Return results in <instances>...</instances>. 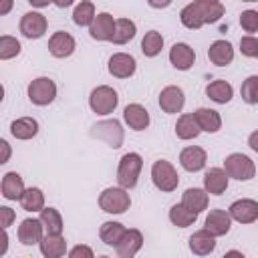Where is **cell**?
Instances as JSON below:
<instances>
[{
	"mask_svg": "<svg viewBox=\"0 0 258 258\" xmlns=\"http://www.w3.org/2000/svg\"><path fill=\"white\" fill-rule=\"evenodd\" d=\"M224 16V4L218 0H194L179 12V20L185 28L198 30L204 24H214Z\"/></svg>",
	"mask_w": 258,
	"mask_h": 258,
	"instance_id": "1",
	"label": "cell"
},
{
	"mask_svg": "<svg viewBox=\"0 0 258 258\" xmlns=\"http://www.w3.org/2000/svg\"><path fill=\"white\" fill-rule=\"evenodd\" d=\"M141 167H143V157L135 151H129L125 153L121 159H119V167H117V181H119V187L123 189H133L137 185V179H139V173H141Z\"/></svg>",
	"mask_w": 258,
	"mask_h": 258,
	"instance_id": "2",
	"label": "cell"
},
{
	"mask_svg": "<svg viewBox=\"0 0 258 258\" xmlns=\"http://www.w3.org/2000/svg\"><path fill=\"white\" fill-rule=\"evenodd\" d=\"M151 181L153 185L163 191V194H169V191H175L177 185H179V175L175 171V167L167 161V159H157L153 161L151 165Z\"/></svg>",
	"mask_w": 258,
	"mask_h": 258,
	"instance_id": "3",
	"label": "cell"
},
{
	"mask_svg": "<svg viewBox=\"0 0 258 258\" xmlns=\"http://www.w3.org/2000/svg\"><path fill=\"white\" fill-rule=\"evenodd\" d=\"M117 105H119V95L109 85H99L89 95V107L97 115H109L117 109Z\"/></svg>",
	"mask_w": 258,
	"mask_h": 258,
	"instance_id": "4",
	"label": "cell"
},
{
	"mask_svg": "<svg viewBox=\"0 0 258 258\" xmlns=\"http://www.w3.org/2000/svg\"><path fill=\"white\" fill-rule=\"evenodd\" d=\"M224 171L232 179L248 181V179H252L256 175V163L244 153H230L224 159Z\"/></svg>",
	"mask_w": 258,
	"mask_h": 258,
	"instance_id": "5",
	"label": "cell"
},
{
	"mask_svg": "<svg viewBox=\"0 0 258 258\" xmlns=\"http://www.w3.org/2000/svg\"><path fill=\"white\" fill-rule=\"evenodd\" d=\"M131 206V198L123 187H107L99 196V208L107 214H125Z\"/></svg>",
	"mask_w": 258,
	"mask_h": 258,
	"instance_id": "6",
	"label": "cell"
},
{
	"mask_svg": "<svg viewBox=\"0 0 258 258\" xmlns=\"http://www.w3.org/2000/svg\"><path fill=\"white\" fill-rule=\"evenodd\" d=\"M56 97V83L50 77H36L28 83V99L32 105H50Z\"/></svg>",
	"mask_w": 258,
	"mask_h": 258,
	"instance_id": "7",
	"label": "cell"
},
{
	"mask_svg": "<svg viewBox=\"0 0 258 258\" xmlns=\"http://www.w3.org/2000/svg\"><path fill=\"white\" fill-rule=\"evenodd\" d=\"M91 135L97 139H103L113 149H119L123 145V139H125V131L117 119H105V121L95 123L91 127Z\"/></svg>",
	"mask_w": 258,
	"mask_h": 258,
	"instance_id": "8",
	"label": "cell"
},
{
	"mask_svg": "<svg viewBox=\"0 0 258 258\" xmlns=\"http://www.w3.org/2000/svg\"><path fill=\"white\" fill-rule=\"evenodd\" d=\"M18 28H20V34L24 38H30V40L32 38H40V36H44L46 28H48V20H46V16L42 12L32 10V12L22 14Z\"/></svg>",
	"mask_w": 258,
	"mask_h": 258,
	"instance_id": "9",
	"label": "cell"
},
{
	"mask_svg": "<svg viewBox=\"0 0 258 258\" xmlns=\"http://www.w3.org/2000/svg\"><path fill=\"white\" fill-rule=\"evenodd\" d=\"M232 228V218L226 210H220V208H214L208 212L206 216V222H204V230L214 236V238H220V236H226Z\"/></svg>",
	"mask_w": 258,
	"mask_h": 258,
	"instance_id": "10",
	"label": "cell"
},
{
	"mask_svg": "<svg viewBox=\"0 0 258 258\" xmlns=\"http://www.w3.org/2000/svg\"><path fill=\"white\" fill-rule=\"evenodd\" d=\"M228 214L232 220L240 222V224H252L258 220V202L252 198H242L230 204Z\"/></svg>",
	"mask_w": 258,
	"mask_h": 258,
	"instance_id": "11",
	"label": "cell"
},
{
	"mask_svg": "<svg viewBox=\"0 0 258 258\" xmlns=\"http://www.w3.org/2000/svg\"><path fill=\"white\" fill-rule=\"evenodd\" d=\"M183 105H185V95H183L181 87L169 85V87L161 89V93H159V107H161L163 113H167V115L181 113Z\"/></svg>",
	"mask_w": 258,
	"mask_h": 258,
	"instance_id": "12",
	"label": "cell"
},
{
	"mask_svg": "<svg viewBox=\"0 0 258 258\" xmlns=\"http://www.w3.org/2000/svg\"><path fill=\"white\" fill-rule=\"evenodd\" d=\"M115 24L117 18H113V14L109 12H99L93 20V24L89 26V34L93 40H111L115 34Z\"/></svg>",
	"mask_w": 258,
	"mask_h": 258,
	"instance_id": "13",
	"label": "cell"
},
{
	"mask_svg": "<svg viewBox=\"0 0 258 258\" xmlns=\"http://www.w3.org/2000/svg\"><path fill=\"white\" fill-rule=\"evenodd\" d=\"M42 232H44V226H42L40 220H36V218H26V220L20 222L16 236H18V242H20V244H24V246H34V244H40V242H42V238H44Z\"/></svg>",
	"mask_w": 258,
	"mask_h": 258,
	"instance_id": "14",
	"label": "cell"
},
{
	"mask_svg": "<svg viewBox=\"0 0 258 258\" xmlns=\"http://www.w3.org/2000/svg\"><path fill=\"white\" fill-rule=\"evenodd\" d=\"M77 44H75V38L64 32V30H58L54 32L50 38H48V52L54 56V58H67L75 52Z\"/></svg>",
	"mask_w": 258,
	"mask_h": 258,
	"instance_id": "15",
	"label": "cell"
},
{
	"mask_svg": "<svg viewBox=\"0 0 258 258\" xmlns=\"http://www.w3.org/2000/svg\"><path fill=\"white\" fill-rule=\"evenodd\" d=\"M135 69H137V62L131 54L127 52H115L111 58H109V73L117 79H129L135 75Z\"/></svg>",
	"mask_w": 258,
	"mask_h": 258,
	"instance_id": "16",
	"label": "cell"
},
{
	"mask_svg": "<svg viewBox=\"0 0 258 258\" xmlns=\"http://www.w3.org/2000/svg\"><path fill=\"white\" fill-rule=\"evenodd\" d=\"M169 62L177 69V71H189L196 62V52L189 44L185 42H175L169 48Z\"/></svg>",
	"mask_w": 258,
	"mask_h": 258,
	"instance_id": "17",
	"label": "cell"
},
{
	"mask_svg": "<svg viewBox=\"0 0 258 258\" xmlns=\"http://www.w3.org/2000/svg\"><path fill=\"white\" fill-rule=\"evenodd\" d=\"M206 161H208V155H206V151H204L202 147H198V145H189V147L181 149V153H179V163H181V167H183L185 171H191V173L202 171V169L206 167Z\"/></svg>",
	"mask_w": 258,
	"mask_h": 258,
	"instance_id": "18",
	"label": "cell"
},
{
	"mask_svg": "<svg viewBox=\"0 0 258 258\" xmlns=\"http://www.w3.org/2000/svg\"><path fill=\"white\" fill-rule=\"evenodd\" d=\"M143 246V234L135 228H129L123 236V240L115 246L117 250V258H135V254L141 250Z\"/></svg>",
	"mask_w": 258,
	"mask_h": 258,
	"instance_id": "19",
	"label": "cell"
},
{
	"mask_svg": "<svg viewBox=\"0 0 258 258\" xmlns=\"http://www.w3.org/2000/svg\"><path fill=\"white\" fill-rule=\"evenodd\" d=\"M123 119L129 125V129H133V131H143L149 127V113L139 103H129L123 109Z\"/></svg>",
	"mask_w": 258,
	"mask_h": 258,
	"instance_id": "20",
	"label": "cell"
},
{
	"mask_svg": "<svg viewBox=\"0 0 258 258\" xmlns=\"http://www.w3.org/2000/svg\"><path fill=\"white\" fill-rule=\"evenodd\" d=\"M228 179L224 167H210L204 173V189L212 196H222L228 189Z\"/></svg>",
	"mask_w": 258,
	"mask_h": 258,
	"instance_id": "21",
	"label": "cell"
},
{
	"mask_svg": "<svg viewBox=\"0 0 258 258\" xmlns=\"http://www.w3.org/2000/svg\"><path fill=\"white\" fill-rule=\"evenodd\" d=\"M208 58L216 67H228L234 60V46L228 40H214L208 48Z\"/></svg>",
	"mask_w": 258,
	"mask_h": 258,
	"instance_id": "22",
	"label": "cell"
},
{
	"mask_svg": "<svg viewBox=\"0 0 258 258\" xmlns=\"http://www.w3.org/2000/svg\"><path fill=\"white\" fill-rule=\"evenodd\" d=\"M0 191H2V196L6 198V200H22V196H24V191H26V187H24V181H22V177L16 173V171H8V173H4V177H2V183H0Z\"/></svg>",
	"mask_w": 258,
	"mask_h": 258,
	"instance_id": "23",
	"label": "cell"
},
{
	"mask_svg": "<svg viewBox=\"0 0 258 258\" xmlns=\"http://www.w3.org/2000/svg\"><path fill=\"white\" fill-rule=\"evenodd\" d=\"M206 95H208V99H212L214 103L226 105V103H230L232 97H234V87H232L228 81H224V79H216V81H212V83L206 85Z\"/></svg>",
	"mask_w": 258,
	"mask_h": 258,
	"instance_id": "24",
	"label": "cell"
},
{
	"mask_svg": "<svg viewBox=\"0 0 258 258\" xmlns=\"http://www.w3.org/2000/svg\"><path fill=\"white\" fill-rule=\"evenodd\" d=\"M189 250L196 256H210L216 250V238L210 236L206 230H198L189 236Z\"/></svg>",
	"mask_w": 258,
	"mask_h": 258,
	"instance_id": "25",
	"label": "cell"
},
{
	"mask_svg": "<svg viewBox=\"0 0 258 258\" xmlns=\"http://www.w3.org/2000/svg\"><path fill=\"white\" fill-rule=\"evenodd\" d=\"M194 117H196L200 129L206 131V133H216V131L222 129V117H220V113L214 111V109L200 107V109L194 111Z\"/></svg>",
	"mask_w": 258,
	"mask_h": 258,
	"instance_id": "26",
	"label": "cell"
},
{
	"mask_svg": "<svg viewBox=\"0 0 258 258\" xmlns=\"http://www.w3.org/2000/svg\"><path fill=\"white\" fill-rule=\"evenodd\" d=\"M10 133H12V137H16L20 141L32 139L38 133V121L32 117H20L10 123Z\"/></svg>",
	"mask_w": 258,
	"mask_h": 258,
	"instance_id": "27",
	"label": "cell"
},
{
	"mask_svg": "<svg viewBox=\"0 0 258 258\" xmlns=\"http://www.w3.org/2000/svg\"><path fill=\"white\" fill-rule=\"evenodd\" d=\"M44 226V232L46 236H62V228H64V222H62V216L56 208H44L40 212V218H38Z\"/></svg>",
	"mask_w": 258,
	"mask_h": 258,
	"instance_id": "28",
	"label": "cell"
},
{
	"mask_svg": "<svg viewBox=\"0 0 258 258\" xmlns=\"http://www.w3.org/2000/svg\"><path fill=\"white\" fill-rule=\"evenodd\" d=\"M200 125L194 117V113H183L177 123H175V135L177 139H183V141H189V139H196L200 135Z\"/></svg>",
	"mask_w": 258,
	"mask_h": 258,
	"instance_id": "29",
	"label": "cell"
},
{
	"mask_svg": "<svg viewBox=\"0 0 258 258\" xmlns=\"http://www.w3.org/2000/svg\"><path fill=\"white\" fill-rule=\"evenodd\" d=\"M208 191L206 189H200V187H187L185 191H183V196H181V204L185 206V208H189L191 212H196V214H200V212H204L206 208H208Z\"/></svg>",
	"mask_w": 258,
	"mask_h": 258,
	"instance_id": "30",
	"label": "cell"
},
{
	"mask_svg": "<svg viewBox=\"0 0 258 258\" xmlns=\"http://www.w3.org/2000/svg\"><path fill=\"white\" fill-rule=\"evenodd\" d=\"M125 232H127V228L121 222H103L99 228V238L107 246H117L123 240Z\"/></svg>",
	"mask_w": 258,
	"mask_h": 258,
	"instance_id": "31",
	"label": "cell"
},
{
	"mask_svg": "<svg viewBox=\"0 0 258 258\" xmlns=\"http://www.w3.org/2000/svg\"><path fill=\"white\" fill-rule=\"evenodd\" d=\"M38 246L44 258H64L67 254V240L62 236H44Z\"/></svg>",
	"mask_w": 258,
	"mask_h": 258,
	"instance_id": "32",
	"label": "cell"
},
{
	"mask_svg": "<svg viewBox=\"0 0 258 258\" xmlns=\"http://www.w3.org/2000/svg\"><path fill=\"white\" fill-rule=\"evenodd\" d=\"M196 220H198V214L191 212L189 208H185L183 204H173V206L169 208V222H171L173 226H177V228H187V226H191Z\"/></svg>",
	"mask_w": 258,
	"mask_h": 258,
	"instance_id": "33",
	"label": "cell"
},
{
	"mask_svg": "<svg viewBox=\"0 0 258 258\" xmlns=\"http://www.w3.org/2000/svg\"><path fill=\"white\" fill-rule=\"evenodd\" d=\"M137 32V26L133 20L129 18H117V24H115V34L111 38L113 44H127Z\"/></svg>",
	"mask_w": 258,
	"mask_h": 258,
	"instance_id": "34",
	"label": "cell"
},
{
	"mask_svg": "<svg viewBox=\"0 0 258 258\" xmlns=\"http://www.w3.org/2000/svg\"><path fill=\"white\" fill-rule=\"evenodd\" d=\"M95 4L89 0H81L73 10V22L77 26H91L95 20Z\"/></svg>",
	"mask_w": 258,
	"mask_h": 258,
	"instance_id": "35",
	"label": "cell"
},
{
	"mask_svg": "<svg viewBox=\"0 0 258 258\" xmlns=\"http://www.w3.org/2000/svg\"><path fill=\"white\" fill-rule=\"evenodd\" d=\"M161 48H163V36H161V32H157V30L145 32V36L141 38V52L147 58H153V56H157L161 52Z\"/></svg>",
	"mask_w": 258,
	"mask_h": 258,
	"instance_id": "36",
	"label": "cell"
},
{
	"mask_svg": "<svg viewBox=\"0 0 258 258\" xmlns=\"http://www.w3.org/2000/svg\"><path fill=\"white\" fill-rule=\"evenodd\" d=\"M22 210L26 212H42L44 210V194L40 187H28L20 200Z\"/></svg>",
	"mask_w": 258,
	"mask_h": 258,
	"instance_id": "37",
	"label": "cell"
},
{
	"mask_svg": "<svg viewBox=\"0 0 258 258\" xmlns=\"http://www.w3.org/2000/svg\"><path fill=\"white\" fill-rule=\"evenodd\" d=\"M240 95H242L244 103L258 105V75H250L248 79H244V83L240 87Z\"/></svg>",
	"mask_w": 258,
	"mask_h": 258,
	"instance_id": "38",
	"label": "cell"
},
{
	"mask_svg": "<svg viewBox=\"0 0 258 258\" xmlns=\"http://www.w3.org/2000/svg\"><path fill=\"white\" fill-rule=\"evenodd\" d=\"M18 54H20V42L10 34H2L0 36V60H10Z\"/></svg>",
	"mask_w": 258,
	"mask_h": 258,
	"instance_id": "39",
	"label": "cell"
},
{
	"mask_svg": "<svg viewBox=\"0 0 258 258\" xmlns=\"http://www.w3.org/2000/svg\"><path fill=\"white\" fill-rule=\"evenodd\" d=\"M240 26L248 32V36H252L254 32H258V10H252V8L244 10L240 14Z\"/></svg>",
	"mask_w": 258,
	"mask_h": 258,
	"instance_id": "40",
	"label": "cell"
},
{
	"mask_svg": "<svg viewBox=\"0 0 258 258\" xmlns=\"http://www.w3.org/2000/svg\"><path fill=\"white\" fill-rule=\"evenodd\" d=\"M240 52L248 58H258V38L256 36H242L240 38Z\"/></svg>",
	"mask_w": 258,
	"mask_h": 258,
	"instance_id": "41",
	"label": "cell"
},
{
	"mask_svg": "<svg viewBox=\"0 0 258 258\" xmlns=\"http://www.w3.org/2000/svg\"><path fill=\"white\" fill-rule=\"evenodd\" d=\"M69 258H95V254H93L91 246H87V244H77V246L69 252Z\"/></svg>",
	"mask_w": 258,
	"mask_h": 258,
	"instance_id": "42",
	"label": "cell"
},
{
	"mask_svg": "<svg viewBox=\"0 0 258 258\" xmlns=\"http://www.w3.org/2000/svg\"><path fill=\"white\" fill-rule=\"evenodd\" d=\"M0 214H2V228L6 230V228L12 224V220H14V212H12L8 206H2V208H0Z\"/></svg>",
	"mask_w": 258,
	"mask_h": 258,
	"instance_id": "43",
	"label": "cell"
},
{
	"mask_svg": "<svg viewBox=\"0 0 258 258\" xmlns=\"http://www.w3.org/2000/svg\"><path fill=\"white\" fill-rule=\"evenodd\" d=\"M0 147H2V159H0V163H6L8 157H10V145H8L6 139H0Z\"/></svg>",
	"mask_w": 258,
	"mask_h": 258,
	"instance_id": "44",
	"label": "cell"
},
{
	"mask_svg": "<svg viewBox=\"0 0 258 258\" xmlns=\"http://www.w3.org/2000/svg\"><path fill=\"white\" fill-rule=\"evenodd\" d=\"M248 145H250L252 151L258 153V129H254V131L250 133V137H248Z\"/></svg>",
	"mask_w": 258,
	"mask_h": 258,
	"instance_id": "45",
	"label": "cell"
},
{
	"mask_svg": "<svg viewBox=\"0 0 258 258\" xmlns=\"http://www.w3.org/2000/svg\"><path fill=\"white\" fill-rule=\"evenodd\" d=\"M222 258H246V256H244L240 250H228V252H226Z\"/></svg>",
	"mask_w": 258,
	"mask_h": 258,
	"instance_id": "46",
	"label": "cell"
},
{
	"mask_svg": "<svg viewBox=\"0 0 258 258\" xmlns=\"http://www.w3.org/2000/svg\"><path fill=\"white\" fill-rule=\"evenodd\" d=\"M32 6H38V8H42V6H48L50 4V0H28Z\"/></svg>",
	"mask_w": 258,
	"mask_h": 258,
	"instance_id": "47",
	"label": "cell"
},
{
	"mask_svg": "<svg viewBox=\"0 0 258 258\" xmlns=\"http://www.w3.org/2000/svg\"><path fill=\"white\" fill-rule=\"evenodd\" d=\"M10 8H12V0H6V2L0 6V14H6Z\"/></svg>",
	"mask_w": 258,
	"mask_h": 258,
	"instance_id": "48",
	"label": "cell"
},
{
	"mask_svg": "<svg viewBox=\"0 0 258 258\" xmlns=\"http://www.w3.org/2000/svg\"><path fill=\"white\" fill-rule=\"evenodd\" d=\"M56 6H60V8H64V6H71L73 4V0H58V2H54Z\"/></svg>",
	"mask_w": 258,
	"mask_h": 258,
	"instance_id": "49",
	"label": "cell"
},
{
	"mask_svg": "<svg viewBox=\"0 0 258 258\" xmlns=\"http://www.w3.org/2000/svg\"><path fill=\"white\" fill-rule=\"evenodd\" d=\"M99 258H109V256H99Z\"/></svg>",
	"mask_w": 258,
	"mask_h": 258,
	"instance_id": "50",
	"label": "cell"
}]
</instances>
